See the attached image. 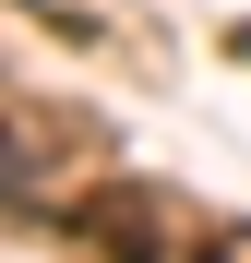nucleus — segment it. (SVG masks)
<instances>
[{
  "label": "nucleus",
  "instance_id": "f257e3e1",
  "mask_svg": "<svg viewBox=\"0 0 251 263\" xmlns=\"http://www.w3.org/2000/svg\"><path fill=\"white\" fill-rule=\"evenodd\" d=\"M84 228L108 239V263H180V228H167V203L132 192V180H108L96 203H84Z\"/></svg>",
  "mask_w": 251,
  "mask_h": 263
}]
</instances>
